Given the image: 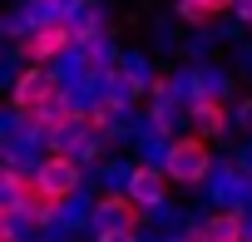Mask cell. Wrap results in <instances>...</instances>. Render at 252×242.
Here are the masks:
<instances>
[{
  "label": "cell",
  "instance_id": "6da1fadb",
  "mask_svg": "<svg viewBox=\"0 0 252 242\" xmlns=\"http://www.w3.org/2000/svg\"><path fill=\"white\" fill-rule=\"evenodd\" d=\"M74 40H79L74 20H64V15H45V20H35V25L25 30L20 50H25V60H30V64H50V60H60Z\"/></svg>",
  "mask_w": 252,
  "mask_h": 242
},
{
  "label": "cell",
  "instance_id": "7a4b0ae2",
  "mask_svg": "<svg viewBox=\"0 0 252 242\" xmlns=\"http://www.w3.org/2000/svg\"><path fill=\"white\" fill-rule=\"evenodd\" d=\"M163 173L183 188H198L208 173H213V153H208V139L193 134V139H173L168 153H163Z\"/></svg>",
  "mask_w": 252,
  "mask_h": 242
},
{
  "label": "cell",
  "instance_id": "3957f363",
  "mask_svg": "<svg viewBox=\"0 0 252 242\" xmlns=\"http://www.w3.org/2000/svg\"><path fill=\"white\" fill-rule=\"evenodd\" d=\"M60 99H64V84H60L55 74H45L40 64H30V69L15 79V89H10V104H15L20 119H35V114L55 109Z\"/></svg>",
  "mask_w": 252,
  "mask_h": 242
},
{
  "label": "cell",
  "instance_id": "277c9868",
  "mask_svg": "<svg viewBox=\"0 0 252 242\" xmlns=\"http://www.w3.org/2000/svg\"><path fill=\"white\" fill-rule=\"evenodd\" d=\"M35 178H40V188L55 198V203H69L74 193H79V158L74 153H50V158H40V168H35Z\"/></svg>",
  "mask_w": 252,
  "mask_h": 242
},
{
  "label": "cell",
  "instance_id": "5b68a950",
  "mask_svg": "<svg viewBox=\"0 0 252 242\" xmlns=\"http://www.w3.org/2000/svg\"><path fill=\"white\" fill-rule=\"evenodd\" d=\"M139 198L124 188V193H109L99 208H94V227L99 232H129V227H139Z\"/></svg>",
  "mask_w": 252,
  "mask_h": 242
},
{
  "label": "cell",
  "instance_id": "8992f818",
  "mask_svg": "<svg viewBox=\"0 0 252 242\" xmlns=\"http://www.w3.org/2000/svg\"><path fill=\"white\" fill-rule=\"evenodd\" d=\"M124 188H129V193H134L144 208H158V203L168 198V173H158L154 163H139L129 178H124Z\"/></svg>",
  "mask_w": 252,
  "mask_h": 242
},
{
  "label": "cell",
  "instance_id": "52a82bcc",
  "mask_svg": "<svg viewBox=\"0 0 252 242\" xmlns=\"http://www.w3.org/2000/svg\"><path fill=\"white\" fill-rule=\"evenodd\" d=\"M193 129L203 134V139H218V134H227V104L218 99V94H193Z\"/></svg>",
  "mask_w": 252,
  "mask_h": 242
},
{
  "label": "cell",
  "instance_id": "ba28073f",
  "mask_svg": "<svg viewBox=\"0 0 252 242\" xmlns=\"http://www.w3.org/2000/svg\"><path fill=\"white\" fill-rule=\"evenodd\" d=\"M119 114H124V99H119V94H104V99H94V104L84 109L89 129H99V134H114V129H119Z\"/></svg>",
  "mask_w": 252,
  "mask_h": 242
},
{
  "label": "cell",
  "instance_id": "9c48e42d",
  "mask_svg": "<svg viewBox=\"0 0 252 242\" xmlns=\"http://www.w3.org/2000/svg\"><path fill=\"white\" fill-rule=\"evenodd\" d=\"M208 237L213 242H242V212H218L208 222Z\"/></svg>",
  "mask_w": 252,
  "mask_h": 242
},
{
  "label": "cell",
  "instance_id": "30bf717a",
  "mask_svg": "<svg viewBox=\"0 0 252 242\" xmlns=\"http://www.w3.org/2000/svg\"><path fill=\"white\" fill-rule=\"evenodd\" d=\"M178 20H188V25H208L213 15H208L203 0H178Z\"/></svg>",
  "mask_w": 252,
  "mask_h": 242
},
{
  "label": "cell",
  "instance_id": "8fae6325",
  "mask_svg": "<svg viewBox=\"0 0 252 242\" xmlns=\"http://www.w3.org/2000/svg\"><path fill=\"white\" fill-rule=\"evenodd\" d=\"M99 242H139V227H129V232H99Z\"/></svg>",
  "mask_w": 252,
  "mask_h": 242
},
{
  "label": "cell",
  "instance_id": "7c38bea8",
  "mask_svg": "<svg viewBox=\"0 0 252 242\" xmlns=\"http://www.w3.org/2000/svg\"><path fill=\"white\" fill-rule=\"evenodd\" d=\"M203 5H208V15H222V10H232V5H237V0H203Z\"/></svg>",
  "mask_w": 252,
  "mask_h": 242
},
{
  "label": "cell",
  "instance_id": "4fadbf2b",
  "mask_svg": "<svg viewBox=\"0 0 252 242\" xmlns=\"http://www.w3.org/2000/svg\"><path fill=\"white\" fill-rule=\"evenodd\" d=\"M237 124H242V129H247V134H252V99H247V104H242V109H237Z\"/></svg>",
  "mask_w": 252,
  "mask_h": 242
},
{
  "label": "cell",
  "instance_id": "5bb4252c",
  "mask_svg": "<svg viewBox=\"0 0 252 242\" xmlns=\"http://www.w3.org/2000/svg\"><path fill=\"white\" fill-rule=\"evenodd\" d=\"M232 10H237V20H242V25H252V0H237Z\"/></svg>",
  "mask_w": 252,
  "mask_h": 242
}]
</instances>
